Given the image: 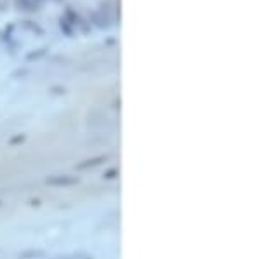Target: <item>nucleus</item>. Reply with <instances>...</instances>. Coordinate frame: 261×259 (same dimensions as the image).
I'll use <instances>...</instances> for the list:
<instances>
[{"label":"nucleus","mask_w":261,"mask_h":259,"mask_svg":"<svg viewBox=\"0 0 261 259\" xmlns=\"http://www.w3.org/2000/svg\"><path fill=\"white\" fill-rule=\"evenodd\" d=\"M92 21H94V24L99 28H108L112 24L110 16L105 14V11H96L94 14H92Z\"/></svg>","instance_id":"nucleus-1"}]
</instances>
